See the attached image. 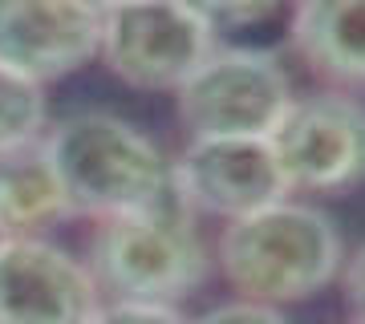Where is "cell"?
Instances as JSON below:
<instances>
[{
  "label": "cell",
  "mask_w": 365,
  "mask_h": 324,
  "mask_svg": "<svg viewBox=\"0 0 365 324\" xmlns=\"http://www.w3.org/2000/svg\"><path fill=\"white\" fill-rule=\"evenodd\" d=\"M41 146L66 207L78 215H130L175 187V167L163 150L114 114H73L57 122Z\"/></svg>",
  "instance_id": "cell-1"
},
{
  "label": "cell",
  "mask_w": 365,
  "mask_h": 324,
  "mask_svg": "<svg viewBox=\"0 0 365 324\" xmlns=\"http://www.w3.org/2000/svg\"><path fill=\"white\" fill-rule=\"evenodd\" d=\"M90 276L130 304H175L191 296L207 276V247L179 187L143 211L102 219L90 244Z\"/></svg>",
  "instance_id": "cell-2"
},
{
  "label": "cell",
  "mask_w": 365,
  "mask_h": 324,
  "mask_svg": "<svg viewBox=\"0 0 365 324\" xmlns=\"http://www.w3.org/2000/svg\"><path fill=\"white\" fill-rule=\"evenodd\" d=\"M220 268L244 300H309L341 272V235L325 211L284 199L223 227Z\"/></svg>",
  "instance_id": "cell-3"
},
{
  "label": "cell",
  "mask_w": 365,
  "mask_h": 324,
  "mask_svg": "<svg viewBox=\"0 0 365 324\" xmlns=\"http://www.w3.org/2000/svg\"><path fill=\"white\" fill-rule=\"evenodd\" d=\"M175 93L191 138H268L292 102L284 69L260 49L211 53Z\"/></svg>",
  "instance_id": "cell-4"
},
{
  "label": "cell",
  "mask_w": 365,
  "mask_h": 324,
  "mask_svg": "<svg viewBox=\"0 0 365 324\" xmlns=\"http://www.w3.org/2000/svg\"><path fill=\"white\" fill-rule=\"evenodd\" d=\"M268 146L288 191H349L365 182V105L345 93L292 98Z\"/></svg>",
  "instance_id": "cell-5"
},
{
  "label": "cell",
  "mask_w": 365,
  "mask_h": 324,
  "mask_svg": "<svg viewBox=\"0 0 365 324\" xmlns=\"http://www.w3.org/2000/svg\"><path fill=\"white\" fill-rule=\"evenodd\" d=\"M211 33L179 0H126L102 13L98 53L134 90H179L207 61Z\"/></svg>",
  "instance_id": "cell-6"
},
{
  "label": "cell",
  "mask_w": 365,
  "mask_h": 324,
  "mask_svg": "<svg viewBox=\"0 0 365 324\" xmlns=\"http://www.w3.org/2000/svg\"><path fill=\"white\" fill-rule=\"evenodd\" d=\"M175 187L191 211H207L227 223L288 199L268 138H191L175 162Z\"/></svg>",
  "instance_id": "cell-7"
},
{
  "label": "cell",
  "mask_w": 365,
  "mask_h": 324,
  "mask_svg": "<svg viewBox=\"0 0 365 324\" xmlns=\"http://www.w3.org/2000/svg\"><path fill=\"white\" fill-rule=\"evenodd\" d=\"M98 284L86 263L45 244L9 235L0 244V324H90Z\"/></svg>",
  "instance_id": "cell-8"
},
{
  "label": "cell",
  "mask_w": 365,
  "mask_h": 324,
  "mask_svg": "<svg viewBox=\"0 0 365 324\" xmlns=\"http://www.w3.org/2000/svg\"><path fill=\"white\" fill-rule=\"evenodd\" d=\"M102 45V16L81 0H0V65L21 78L57 81Z\"/></svg>",
  "instance_id": "cell-9"
},
{
  "label": "cell",
  "mask_w": 365,
  "mask_h": 324,
  "mask_svg": "<svg viewBox=\"0 0 365 324\" xmlns=\"http://www.w3.org/2000/svg\"><path fill=\"white\" fill-rule=\"evenodd\" d=\"M292 45L321 78L365 85V0H300Z\"/></svg>",
  "instance_id": "cell-10"
},
{
  "label": "cell",
  "mask_w": 365,
  "mask_h": 324,
  "mask_svg": "<svg viewBox=\"0 0 365 324\" xmlns=\"http://www.w3.org/2000/svg\"><path fill=\"white\" fill-rule=\"evenodd\" d=\"M69 215L66 194L57 187L45 146L29 142L0 155V231L16 235Z\"/></svg>",
  "instance_id": "cell-11"
},
{
  "label": "cell",
  "mask_w": 365,
  "mask_h": 324,
  "mask_svg": "<svg viewBox=\"0 0 365 324\" xmlns=\"http://www.w3.org/2000/svg\"><path fill=\"white\" fill-rule=\"evenodd\" d=\"M45 126V93L37 81L0 65V155L37 142Z\"/></svg>",
  "instance_id": "cell-12"
},
{
  "label": "cell",
  "mask_w": 365,
  "mask_h": 324,
  "mask_svg": "<svg viewBox=\"0 0 365 324\" xmlns=\"http://www.w3.org/2000/svg\"><path fill=\"white\" fill-rule=\"evenodd\" d=\"M179 4L215 37V33H248L268 25L284 0H179Z\"/></svg>",
  "instance_id": "cell-13"
},
{
  "label": "cell",
  "mask_w": 365,
  "mask_h": 324,
  "mask_svg": "<svg viewBox=\"0 0 365 324\" xmlns=\"http://www.w3.org/2000/svg\"><path fill=\"white\" fill-rule=\"evenodd\" d=\"M90 324H187L170 304H130L118 300L114 308H98Z\"/></svg>",
  "instance_id": "cell-14"
},
{
  "label": "cell",
  "mask_w": 365,
  "mask_h": 324,
  "mask_svg": "<svg viewBox=\"0 0 365 324\" xmlns=\"http://www.w3.org/2000/svg\"><path fill=\"white\" fill-rule=\"evenodd\" d=\"M195 324H288L272 304H256V300H235V304H220L211 308L203 320Z\"/></svg>",
  "instance_id": "cell-15"
},
{
  "label": "cell",
  "mask_w": 365,
  "mask_h": 324,
  "mask_svg": "<svg viewBox=\"0 0 365 324\" xmlns=\"http://www.w3.org/2000/svg\"><path fill=\"white\" fill-rule=\"evenodd\" d=\"M345 292H349V304L357 308V316H365V244L353 251L349 268H345Z\"/></svg>",
  "instance_id": "cell-16"
},
{
  "label": "cell",
  "mask_w": 365,
  "mask_h": 324,
  "mask_svg": "<svg viewBox=\"0 0 365 324\" xmlns=\"http://www.w3.org/2000/svg\"><path fill=\"white\" fill-rule=\"evenodd\" d=\"M86 9H93V13L102 16V13H110V9H118V4H126V0H81Z\"/></svg>",
  "instance_id": "cell-17"
},
{
  "label": "cell",
  "mask_w": 365,
  "mask_h": 324,
  "mask_svg": "<svg viewBox=\"0 0 365 324\" xmlns=\"http://www.w3.org/2000/svg\"><path fill=\"white\" fill-rule=\"evenodd\" d=\"M349 324H365V316H357V320H349Z\"/></svg>",
  "instance_id": "cell-18"
},
{
  "label": "cell",
  "mask_w": 365,
  "mask_h": 324,
  "mask_svg": "<svg viewBox=\"0 0 365 324\" xmlns=\"http://www.w3.org/2000/svg\"><path fill=\"white\" fill-rule=\"evenodd\" d=\"M4 239H9V235H4V231H0V244H4Z\"/></svg>",
  "instance_id": "cell-19"
}]
</instances>
